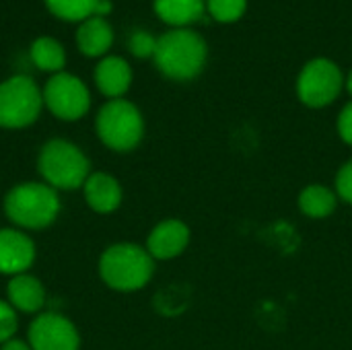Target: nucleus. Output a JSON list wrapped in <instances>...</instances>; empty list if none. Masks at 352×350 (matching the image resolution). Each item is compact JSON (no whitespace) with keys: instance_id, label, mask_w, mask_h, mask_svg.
I'll return each mask as SVG.
<instances>
[{"instance_id":"f257e3e1","label":"nucleus","mask_w":352,"mask_h":350,"mask_svg":"<svg viewBox=\"0 0 352 350\" xmlns=\"http://www.w3.org/2000/svg\"><path fill=\"white\" fill-rule=\"evenodd\" d=\"M2 208L12 227L21 231H41L56 223L62 200L60 192L45 182H21L6 192Z\"/></svg>"},{"instance_id":"f03ea898","label":"nucleus","mask_w":352,"mask_h":350,"mask_svg":"<svg viewBox=\"0 0 352 350\" xmlns=\"http://www.w3.org/2000/svg\"><path fill=\"white\" fill-rule=\"evenodd\" d=\"M37 171L41 182L58 192L82 190L91 175V161L80 146L64 138L47 140L37 155Z\"/></svg>"},{"instance_id":"7ed1b4c3","label":"nucleus","mask_w":352,"mask_h":350,"mask_svg":"<svg viewBox=\"0 0 352 350\" xmlns=\"http://www.w3.org/2000/svg\"><path fill=\"white\" fill-rule=\"evenodd\" d=\"M99 276L101 281L120 293H132L151 281L155 272V260L136 243H113L99 258Z\"/></svg>"},{"instance_id":"20e7f679","label":"nucleus","mask_w":352,"mask_h":350,"mask_svg":"<svg viewBox=\"0 0 352 350\" xmlns=\"http://www.w3.org/2000/svg\"><path fill=\"white\" fill-rule=\"evenodd\" d=\"M206 62L204 39L190 29H173L157 39L155 64L173 80H190L200 74Z\"/></svg>"},{"instance_id":"39448f33","label":"nucleus","mask_w":352,"mask_h":350,"mask_svg":"<svg viewBox=\"0 0 352 350\" xmlns=\"http://www.w3.org/2000/svg\"><path fill=\"white\" fill-rule=\"evenodd\" d=\"M95 130L107 149L116 153H128L140 144L144 122L134 103L126 99H111L99 109Z\"/></svg>"},{"instance_id":"423d86ee","label":"nucleus","mask_w":352,"mask_h":350,"mask_svg":"<svg viewBox=\"0 0 352 350\" xmlns=\"http://www.w3.org/2000/svg\"><path fill=\"white\" fill-rule=\"evenodd\" d=\"M43 107V93L23 74L0 83V128L19 130L31 126Z\"/></svg>"},{"instance_id":"0eeeda50","label":"nucleus","mask_w":352,"mask_h":350,"mask_svg":"<svg viewBox=\"0 0 352 350\" xmlns=\"http://www.w3.org/2000/svg\"><path fill=\"white\" fill-rule=\"evenodd\" d=\"M43 103L47 109L64 122L80 120L91 107V95L87 85L68 72L54 74L43 87Z\"/></svg>"},{"instance_id":"6e6552de","label":"nucleus","mask_w":352,"mask_h":350,"mask_svg":"<svg viewBox=\"0 0 352 350\" xmlns=\"http://www.w3.org/2000/svg\"><path fill=\"white\" fill-rule=\"evenodd\" d=\"M27 342L31 350H80V332L64 314L41 311L27 328Z\"/></svg>"},{"instance_id":"1a4fd4ad","label":"nucleus","mask_w":352,"mask_h":350,"mask_svg":"<svg viewBox=\"0 0 352 350\" xmlns=\"http://www.w3.org/2000/svg\"><path fill=\"white\" fill-rule=\"evenodd\" d=\"M342 89V74L338 66L326 58L311 60L299 74L297 93L309 107H324L332 103Z\"/></svg>"},{"instance_id":"9d476101","label":"nucleus","mask_w":352,"mask_h":350,"mask_svg":"<svg viewBox=\"0 0 352 350\" xmlns=\"http://www.w3.org/2000/svg\"><path fill=\"white\" fill-rule=\"evenodd\" d=\"M37 258L35 241L27 231L16 227L0 229V274L16 276L31 270Z\"/></svg>"},{"instance_id":"9b49d317","label":"nucleus","mask_w":352,"mask_h":350,"mask_svg":"<svg viewBox=\"0 0 352 350\" xmlns=\"http://www.w3.org/2000/svg\"><path fill=\"white\" fill-rule=\"evenodd\" d=\"M6 301L12 305V309L16 314L37 316L45 307L47 293H45L43 283L37 276H33L31 272H25V274H16L8 281Z\"/></svg>"},{"instance_id":"f8f14e48","label":"nucleus","mask_w":352,"mask_h":350,"mask_svg":"<svg viewBox=\"0 0 352 350\" xmlns=\"http://www.w3.org/2000/svg\"><path fill=\"white\" fill-rule=\"evenodd\" d=\"M82 196L93 212L111 215L122 204V186L113 175L105 171H91L82 186Z\"/></svg>"},{"instance_id":"ddd939ff","label":"nucleus","mask_w":352,"mask_h":350,"mask_svg":"<svg viewBox=\"0 0 352 350\" xmlns=\"http://www.w3.org/2000/svg\"><path fill=\"white\" fill-rule=\"evenodd\" d=\"M190 241V229L175 219L159 223L148 239H146V252L153 256V260H171L179 256Z\"/></svg>"},{"instance_id":"4468645a","label":"nucleus","mask_w":352,"mask_h":350,"mask_svg":"<svg viewBox=\"0 0 352 350\" xmlns=\"http://www.w3.org/2000/svg\"><path fill=\"white\" fill-rule=\"evenodd\" d=\"M95 83L103 95L111 99H120L132 83L130 64L120 56L103 58L95 68Z\"/></svg>"},{"instance_id":"2eb2a0df","label":"nucleus","mask_w":352,"mask_h":350,"mask_svg":"<svg viewBox=\"0 0 352 350\" xmlns=\"http://www.w3.org/2000/svg\"><path fill=\"white\" fill-rule=\"evenodd\" d=\"M111 41H113V31L101 17L87 19L76 31V43L80 52L87 56H101L103 52L109 50Z\"/></svg>"},{"instance_id":"dca6fc26","label":"nucleus","mask_w":352,"mask_h":350,"mask_svg":"<svg viewBox=\"0 0 352 350\" xmlns=\"http://www.w3.org/2000/svg\"><path fill=\"white\" fill-rule=\"evenodd\" d=\"M157 14L175 27L190 25L204 14V0H155Z\"/></svg>"},{"instance_id":"f3484780","label":"nucleus","mask_w":352,"mask_h":350,"mask_svg":"<svg viewBox=\"0 0 352 350\" xmlns=\"http://www.w3.org/2000/svg\"><path fill=\"white\" fill-rule=\"evenodd\" d=\"M299 208L311 219H326L336 208V196L324 186H309L299 196Z\"/></svg>"},{"instance_id":"a211bd4d","label":"nucleus","mask_w":352,"mask_h":350,"mask_svg":"<svg viewBox=\"0 0 352 350\" xmlns=\"http://www.w3.org/2000/svg\"><path fill=\"white\" fill-rule=\"evenodd\" d=\"M31 60L39 70H60L64 68L66 56L64 47L52 37H39L31 45Z\"/></svg>"},{"instance_id":"6ab92c4d","label":"nucleus","mask_w":352,"mask_h":350,"mask_svg":"<svg viewBox=\"0 0 352 350\" xmlns=\"http://www.w3.org/2000/svg\"><path fill=\"white\" fill-rule=\"evenodd\" d=\"M47 8L68 21H80L97 12L99 0H45Z\"/></svg>"},{"instance_id":"aec40b11","label":"nucleus","mask_w":352,"mask_h":350,"mask_svg":"<svg viewBox=\"0 0 352 350\" xmlns=\"http://www.w3.org/2000/svg\"><path fill=\"white\" fill-rule=\"evenodd\" d=\"M248 0H208L206 8L212 19L221 23H233L245 12Z\"/></svg>"},{"instance_id":"412c9836","label":"nucleus","mask_w":352,"mask_h":350,"mask_svg":"<svg viewBox=\"0 0 352 350\" xmlns=\"http://www.w3.org/2000/svg\"><path fill=\"white\" fill-rule=\"evenodd\" d=\"M19 330V316L6 299H0V344L14 338Z\"/></svg>"},{"instance_id":"4be33fe9","label":"nucleus","mask_w":352,"mask_h":350,"mask_svg":"<svg viewBox=\"0 0 352 350\" xmlns=\"http://www.w3.org/2000/svg\"><path fill=\"white\" fill-rule=\"evenodd\" d=\"M130 52L138 58H148V56H155V50H157V39L146 33V31H134L132 37H130Z\"/></svg>"},{"instance_id":"5701e85b","label":"nucleus","mask_w":352,"mask_h":350,"mask_svg":"<svg viewBox=\"0 0 352 350\" xmlns=\"http://www.w3.org/2000/svg\"><path fill=\"white\" fill-rule=\"evenodd\" d=\"M336 188H338V194L342 196V200H346V202H351L352 204V161H349V163L338 171Z\"/></svg>"},{"instance_id":"b1692460","label":"nucleus","mask_w":352,"mask_h":350,"mask_svg":"<svg viewBox=\"0 0 352 350\" xmlns=\"http://www.w3.org/2000/svg\"><path fill=\"white\" fill-rule=\"evenodd\" d=\"M338 132H340L342 140L352 146V103H349V105L342 109V113H340V120H338Z\"/></svg>"},{"instance_id":"393cba45","label":"nucleus","mask_w":352,"mask_h":350,"mask_svg":"<svg viewBox=\"0 0 352 350\" xmlns=\"http://www.w3.org/2000/svg\"><path fill=\"white\" fill-rule=\"evenodd\" d=\"M0 350H31L29 347V342L27 340H21V338H10V340H6L4 344H0Z\"/></svg>"},{"instance_id":"a878e982","label":"nucleus","mask_w":352,"mask_h":350,"mask_svg":"<svg viewBox=\"0 0 352 350\" xmlns=\"http://www.w3.org/2000/svg\"><path fill=\"white\" fill-rule=\"evenodd\" d=\"M346 87H349V91L352 93V72H351V76H349V83H346Z\"/></svg>"}]
</instances>
